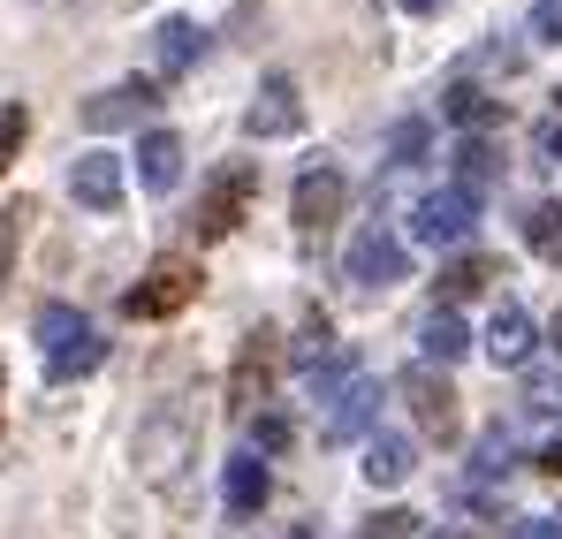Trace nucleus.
<instances>
[{
	"label": "nucleus",
	"mask_w": 562,
	"mask_h": 539,
	"mask_svg": "<svg viewBox=\"0 0 562 539\" xmlns=\"http://www.w3.org/2000/svg\"><path fill=\"white\" fill-rule=\"evenodd\" d=\"M160 106V85L153 77H130V85H106L99 99H85V130H130L137 114Z\"/></svg>",
	"instance_id": "4468645a"
},
{
	"label": "nucleus",
	"mask_w": 562,
	"mask_h": 539,
	"mask_svg": "<svg viewBox=\"0 0 562 539\" xmlns=\"http://www.w3.org/2000/svg\"><path fill=\"white\" fill-rule=\"evenodd\" d=\"M289 539H312V532H289Z\"/></svg>",
	"instance_id": "ea45409f"
},
{
	"label": "nucleus",
	"mask_w": 562,
	"mask_h": 539,
	"mask_svg": "<svg viewBox=\"0 0 562 539\" xmlns=\"http://www.w3.org/2000/svg\"><path fill=\"white\" fill-rule=\"evenodd\" d=\"M198 289H205L198 259L160 251V259L145 267V281H137V289H122V319H176V312H190V304H198Z\"/></svg>",
	"instance_id": "20e7f679"
},
{
	"label": "nucleus",
	"mask_w": 562,
	"mask_h": 539,
	"mask_svg": "<svg viewBox=\"0 0 562 539\" xmlns=\"http://www.w3.org/2000/svg\"><path fill=\"white\" fill-rule=\"evenodd\" d=\"M411 471H418V441L411 434H373L366 441V479L373 486H403Z\"/></svg>",
	"instance_id": "412c9836"
},
{
	"label": "nucleus",
	"mask_w": 562,
	"mask_h": 539,
	"mask_svg": "<svg viewBox=\"0 0 562 539\" xmlns=\"http://www.w3.org/2000/svg\"><path fill=\"white\" fill-rule=\"evenodd\" d=\"M342 205H350V182H342V168H304L296 176V190H289V221L304 228V236H319L327 221H342Z\"/></svg>",
	"instance_id": "1a4fd4ad"
},
{
	"label": "nucleus",
	"mask_w": 562,
	"mask_h": 539,
	"mask_svg": "<svg viewBox=\"0 0 562 539\" xmlns=\"http://www.w3.org/2000/svg\"><path fill=\"white\" fill-rule=\"evenodd\" d=\"M555 114H562V91H555Z\"/></svg>",
	"instance_id": "58836bf2"
},
{
	"label": "nucleus",
	"mask_w": 562,
	"mask_h": 539,
	"mask_svg": "<svg viewBox=\"0 0 562 539\" xmlns=\"http://www.w3.org/2000/svg\"><path fill=\"white\" fill-rule=\"evenodd\" d=\"M274 364H281L274 327H251V335H244V350H236V364H228V411H236V418H259V411H267Z\"/></svg>",
	"instance_id": "6e6552de"
},
{
	"label": "nucleus",
	"mask_w": 562,
	"mask_h": 539,
	"mask_svg": "<svg viewBox=\"0 0 562 539\" xmlns=\"http://www.w3.org/2000/svg\"><path fill=\"white\" fill-rule=\"evenodd\" d=\"M244 130L267 145V137H296L304 130V99H296V77H259V91H251V106H244Z\"/></svg>",
	"instance_id": "9b49d317"
},
{
	"label": "nucleus",
	"mask_w": 562,
	"mask_h": 539,
	"mask_svg": "<svg viewBox=\"0 0 562 539\" xmlns=\"http://www.w3.org/2000/svg\"><path fill=\"white\" fill-rule=\"evenodd\" d=\"M426 539H471V532H426Z\"/></svg>",
	"instance_id": "4c0bfd02"
},
{
	"label": "nucleus",
	"mask_w": 562,
	"mask_h": 539,
	"mask_svg": "<svg viewBox=\"0 0 562 539\" xmlns=\"http://www.w3.org/2000/svg\"><path fill=\"white\" fill-rule=\"evenodd\" d=\"M130 463H137V479L153 486V494H183L190 463H198V418H183V411H153V418H137V441H130Z\"/></svg>",
	"instance_id": "f257e3e1"
},
{
	"label": "nucleus",
	"mask_w": 562,
	"mask_h": 539,
	"mask_svg": "<svg viewBox=\"0 0 562 539\" xmlns=\"http://www.w3.org/2000/svg\"><path fill=\"white\" fill-rule=\"evenodd\" d=\"M532 350H540L532 312H525V304H502V312H494V327H486V358L502 364V372H517V364H532Z\"/></svg>",
	"instance_id": "2eb2a0df"
},
{
	"label": "nucleus",
	"mask_w": 562,
	"mask_h": 539,
	"mask_svg": "<svg viewBox=\"0 0 562 539\" xmlns=\"http://www.w3.org/2000/svg\"><path fill=\"white\" fill-rule=\"evenodd\" d=\"M198 54H205V31H198L190 15H160V23H153V69H160V77H190Z\"/></svg>",
	"instance_id": "dca6fc26"
},
{
	"label": "nucleus",
	"mask_w": 562,
	"mask_h": 539,
	"mask_svg": "<svg viewBox=\"0 0 562 539\" xmlns=\"http://www.w3.org/2000/svg\"><path fill=\"white\" fill-rule=\"evenodd\" d=\"M23 228H31V198L0 205V296H8V281H15V251H23Z\"/></svg>",
	"instance_id": "393cba45"
},
{
	"label": "nucleus",
	"mask_w": 562,
	"mask_h": 539,
	"mask_svg": "<svg viewBox=\"0 0 562 539\" xmlns=\"http://www.w3.org/2000/svg\"><path fill=\"white\" fill-rule=\"evenodd\" d=\"M532 38L562 46V0H532Z\"/></svg>",
	"instance_id": "7c9ffc66"
},
{
	"label": "nucleus",
	"mask_w": 562,
	"mask_h": 539,
	"mask_svg": "<svg viewBox=\"0 0 562 539\" xmlns=\"http://www.w3.org/2000/svg\"><path fill=\"white\" fill-rule=\"evenodd\" d=\"M373 434H380V380H350V388L327 403L319 441H327V449H342V441H373Z\"/></svg>",
	"instance_id": "f8f14e48"
},
{
	"label": "nucleus",
	"mask_w": 562,
	"mask_h": 539,
	"mask_svg": "<svg viewBox=\"0 0 562 539\" xmlns=\"http://www.w3.org/2000/svg\"><path fill=\"white\" fill-rule=\"evenodd\" d=\"M426 153H434V130H426V122H418V114H411V122H395V130H387V168H418V160H426Z\"/></svg>",
	"instance_id": "a878e982"
},
{
	"label": "nucleus",
	"mask_w": 562,
	"mask_h": 539,
	"mask_svg": "<svg viewBox=\"0 0 562 539\" xmlns=\"http://www.w3.org/2000/svg\"><path fill=\"white\" fill-rule=\"evenodd\" d=\"M449 182L471 190V198H486V190L502 182V153H494V137H464V145L449 153Z\"/></svg>",
	"instance_id": "6ab92c4d"
},
{
	"label": "nucleus",
	"mask_w": 562,
	"mask_h": 539,
	"mask_svg": "<svg viewBox=\"0 0 562 539\" xmlns=\"http://www.w3.org/2000/svg\"><path fill=\"white\" fill-rule=\"evenodd\" d=\"M403 8H411V15H441V0H403Z\"/></svg>",
	"instance_id": "e433bc0d"
},
{
	"label": "nucleus",
	"mask_w": 562,
	"mask_h": 539,
	"mask_svg": "<svg viewBox=\"0 0 562 539\" xmlns=\"http://www.w3.org/2000/svg\"><path fill=\"white\" fill-rule=\"evenodd\" d=\"M548 350H555V358H562V312H555V319H548Z\"/></svg>",
	"instance_id": "c9c22d12"
},
{
	"label": "nucleus",
	"mask_w": 562,
	"mask_h": 539,
	"mask_svg": "<svg viewBox=\"0 0 562 539\" xmlns=\"http://www.w3.org/2000/svg\"><path fill=\"white\" fill-rule=\"evenodd\" d=\"M532 411H562V372H555V380H540V388H532Z\"/></svg>",
	"instance_id": "473e14b6"
},
{
	"label": "nucleus",
	"mask_w": 562,
	"mask_h": 539,
	"mask_svg": "<svg viewBox=\"0 0 562 539\" xmlns=\"http://www.w3.org/2000/svg\"><path fill=\"white\" fill-rule=\"evenodd\" d=\"M137 182L145 190H176L183 182V137L176 130H145L137 137Z\"/></svg>",
	"instance_id": "a211bd4d"
},
{
	"label": "nucleus",
	"mask_w": 562,
	"mask_h": 539,
	"mask_svg": "<svg viewBox=\"0 0 562 539\" xmlns=\"http://www.w3.org/2000/svg\"><path fill=\"white\" fill-rule=\"evenodd\" d=\"M517 539H562V525H548V517H525V525H517Z\"/></svg>",
	"instance_id": "72a5a7b5"
},
{
	"label": "nucleus",
	"mask_w": 562,
	"mask_h": 539,
	"mask_svg": "<svg viewBox=\"0 0 562 539\" xmlns=\"http://www.w3.org/2000/svg\"><path fill=\"white\" fill-rule=\"evenodd\" d=\"M441 122H457L464 137H486V130L502 122V99L486 85H471V77H457V85L441 91Z\"/></svg>",
	"instance_id": "f3484780"
},
{
	"label": "nucleus",
	"mask_w": 562,
	"mask_h": 539,
	"mask_svg": "<svg viewBox=\"0 0 562 539\" xmlns=\"http://www.w3.org/2000/svg\"><path fill=\"white\" fill-rule=\"evenodd\" d=\"M251 198H259V160H221V168L205 176V190H198L190 236H198V244L236 236V228H244V213H251Z\"/></svg>",
	"instance_id": "f03ea898"
},
{
	"label": "nucleus",
	"mask_w": 562,
	"mask_h": 539,
	"mask_svg": "<svg viewBox=\"0 0 562 539\" xmlns=\"http://www.w3.org/2000/svg\"><path fill=\"white\" fill-rule=\"evenodd\" d=\"M23 137H31V106H0V176H8V160L23 153Z\"/></svg>",
	"instance_id": "cd10ccee"
},
{
	"label": "nucleus",
	"mask_w": 562,
	"mask_h": 539,
	"mask_svg": "<svg viewBox=\"0 0 562 539\" xmlns=\"http://www.w3.org/2000/svg\"><path fill=\"white\" fill-rule=\"evenodd\" d=\"M525 244H532V259H562V198H540L525 213Z\"/></svg>",
	"instance_id": "b1692460"
},
{
	"label": "nucleus",
	"mask_w": 562,
	"mask_h": 539,
	"mask_svg": "<svg viewBox=\"0 0 562 539\" xmlns=\"http://www.w3.org/2000/svg\"><path fill=\"white\" fill-rule=\"evenodd\" d=\"M342 281L350 289H395V281H411V251H403V236L387 228V221H373V228H358L350 236V251H342Z\"/></svg>",
	"instance_id": "0eeeda50"
},
{
	"label": "nucleus",
	"mask_w": 562,
	"mask_h": 539,
	"mask_svg": "<svg viewBox=\"0 0 562 539\" xmlns=\"http://www.w3.org/2000/svg\"><path fill=\"white\" fill-rule=\"evenodd\" d=\"M486 281H494V259H486V251L449 259V267H441V281H434V289H441V312H457V304H464V296H479Z\"/></svg>",
	"instance_id": "4be33fe9"
},
{
	"label": "nucleus",
	"mask_w": 562,
	"mask_h": 539,
	"mask_svg": "<svg viewBox=\"0 0 562 539\" xmlns=\"http://www.w3.org/2000/svg\"><path fill=\"white\" fill-rule=\"evenodd\" d=\"M289 441H296V426H289L281 411H259V418H251V456H281Z\"/></svg>",
	"instance_id": "bb28decb"
},
{
	"label": "nucleus",
	"mask_w": 562,
	"mask_h": 539,
	"mask_svg": "<svg viewBox=\"0 0 562 539\" xmlns=\"http://www.w3.org/2000/svg\"><path fill=\"white\" fill-rule=\"evenodd\" d=\"M122 190H130V176H122L114 153H77V160H69V198H77L85 213H114Z\"/></svg>",
	"instance_id": "ddd939ff"
},
{
	"label": "nucleus",
	"mask_w": 562,
	"mask_h": 539,
	"mask_svg": "<svg viewBox=\"0 0 562 539\" xmlns=\"http://www.w3.org/2000/svg\"><path fill=\"white\" fill-rule=\"evenodd\" d=\"M509 456H517V441H509V434L494 426V434L479 441V479H502V471H509Z\"/></svg>",
	"instance_id": "c85d7f7f"
},
{
	"label": "nucleus",
	"mask_w": 562,
	"mask_h": 539,
	"mask_svg": "<svg viewBox=\"0 0 562 539\" xmlns=\"http://www.w3.org/2000/svg\"><path fill=\"white\" fill-rule=\"evenodd\" d=\"M418 350H426V364H457V358L471 350L464 319H457V312H434V319L418 327Z\"/></svg>",
	"instance_id": "5701e85b"
},
{
	"label": "nucleus",
	"mask_w": 562,
	"mask_h": 539,
	"mask_svg": "<svg viewBox=\"0 0 562 539\" xmlns=\"http://www.w3.org/2000/svg\"><path fill=\"white\" fill-rule=\"evenodd\" d=\"M221 494H228V517H259L267 509V463L244 449L228 456V471H221Z\"/></svg>",
	"instance_id": "aec40b11"
},
{
	"label": "nucleus",
	"mask_w": 562,
	"mask_h": 539,
	"mask_svg": "<svg viewBox=\"0 0 562 539\" xmlns=\"http://www.w3.org/2000/svg\"><path fill=\"white\" fill-rule=\"evenodd\" d=\"M38 350H46V372L54 380L99 372V358H106V343L92 335V319L77 304H38Z\"/></svg>",
	"instance_id": "423d86ee"
},
{
	"label": "nucleus",
	"mask_w": 562,
	"mask_h": 539,
	"mask_svg": "<svg viewBox=\"0 0 562 539\" xmlns=\"http://www.w3.org/2000/svg\"><path fill=\"white\" fill-rule=\"evenodd\" d=\"M289 372H296V380H304L312 395H327V403H335V395H342V388L358 380V372H350V343L335 335V319H327V312H304V319H296V343H289Z\"/></svg>",
	"instance_id": "7ed1b4c3"
},
{
	"label": "nucleus",
	"mask_w": 562,
	"mask_h": 539,
	"mask_svg": "<svg viewBox=\"0 0 562 539\" xmlns=\"http://www.w3.org/2000/svg\"><path fill=\"white\" fill-rule=\"evenodd\" d=\"M418 532V517H411V509H380L373 525H366V539H411Z\"/></svg>",
	"instance_id": "c756f323"
},
{
	"label": "nucleus",
	"mask_w": 562,
	"mask_h": 539,
	"mask_svg": "<svg viewBox=\"0 0 562 539\" xmlns=\"http://www.w3.org/2000/svg\"><path fill=\"white\" fill-rule=\"evenodd\" d=\"M471 221H479V198L471 190H457V182H441V190H426L418 198V213H411V228H418V244H464Z\"/></svg>",
	"instance_id": "9d476101"
},
{
	"label": "nucleus",
	"mask_w": 562,
	"mask_h": 539,
	"mask_svg": "<svg viewBox=\"0 0 562 539\" xmlns=\"http://www.w3.org/2000/svg\"><path fill=\"white\" fill-rule=\"evenodd\" d=\"M540 471H548V479H562V441H548V449H540Z\"/></svg>",
	"instance_id": "f704fd0d"
},
{
	"label": "nucleus",
	"mask_w": 562,
	"mask_h": 539,
	"mask_svg": "<svg viewBox=\"0 0 562 539\" xmlns=\"http://www.w3.org/2000/svg\"><path fill=\"white\" fill-rule=\"evenodd\" d=\"M532 153H540V160H562V114H548V122L532 130Z\"/></svg>",
	"instance_id": "2f4dec72"
},
{
	"label": "nucleus",
	"mask_w": 562,
	"mask_h": 539,
	"mask_svg": "<svg viewBox=\"0 0 562 539\" xmlns=\"http://www.w3.org/2000/svg\"><path fill=\"white\" fill-rule=\"evenodd\" d=\"M395 395L411 403V418H418V434H426V441H441V449H449V441L464 434V395L449 388V372H441V364H403V372H395Z\"/></svg>",
	"instance_id": "39448f33"
}]
</instances>
